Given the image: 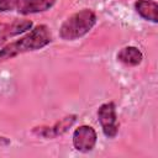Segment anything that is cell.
I'll list each match as a JSON object with an SVG mask.
<instances>
[{
	"mask_svg": "<svg viewBox=\"0 0 158 158\" xmlns=\"http://www.w3.org/2000/svg\"><path fill=\"white\" fill-rule=\"evenodd\" d=\"M75 121H77V115H68L60 118L58 122H56L51 127H36L33 130V133L44 138H56L65 133L74 125Z\"/></svg>",
	"mask_w": 158,
	"mask_h": 158,
	"instance_id": "5b68a950",
	"label": "cell"
},
{
	"mask_svg": "<svg viewBox=\"0 0 158 158\" xmlns=\"http://www.w3.org/2000/svg\"><path fill=\"white\" fill-rule=\"evenodd\" d=\"M10 144V139L6 138V137H0V147H4V146H9Z\"/></svg>",
	"mask_w": 158,
	"mask_h": 158,
	"instance_id": "8fae6325",
	"label": "cell"
},
{
	"mask_svg": "<svg viewBox=\"0 0 158 158\" xmlns=\"http://www.w3.org/2000/svg\"><path fill=\"white\" fill-rule=\"evenodd\" d=\"M33 23L30 20H15L10 25H0V44L9 37L21 35L32 28Z\"/></svg>",
	"mask_w": 158,
	"mask_h": 158,
	"instance_id": "52a82bcc",
	"label": "cell"
},
{
	"mask_svg": "<svg viewBox=\"0 0 158 158\" xmlns=\"http://www.w3.org/2000/svg\"><path fill=\"white\" fill-rule=\"evenodd\" d=\"M98 120L107 138H115L118 132V121L114 102H105L98 109Z\"/></svg>",
	"mask_w": 158,
	"mask_h": 158,
	"instance_id": "3957f363",
	"label": "cell"
},
{
	"mask_svg": "<svg viewBox=\"0 0 158 158\" xmlns=\"http://www.w3.org/2000/svg\"><path fill=\"white\" fill-rule=\"evenodd\" d=\"M57 0H15V10L21 15L44 12L53 7Z\"/></svg>",
	"mask_w": 158,
	"mask_h": 158,
	"instance_id": "8992f818",
	"label": "cell"
},
{
	"mask_svg": "<svg viewBox=\"0 0 158 158\" xmlns=\"http://www.w3.org/2000/svg\"><path fill=\"white\" fill-rule=\"evenodd\" d=\"M15 9V0H0V11H10Z\"/></svg>",
	"mask_w": 158,
	"mask_h": 158,
	"instance_id": "30bf717a",
	"label": "cell"
},
{
	"mask_svg": "<svg viewBox=\"0 0 158 158\" xmlns=\"http://www.w3.org/2000/svg\"><path fill=\"white\" fill-rule=\"evenodd\" d=\"M96 23V15L91 9H83L70 15L60 26L59 36L64 41H75L85 36Z\"/></svg>",
	"mask_w": 158,
	"mask_h": 158,
	"instance_id": "7a4b0ae2",
	"label": "cell"
},
{
	"mask_svg": "<svg viewBox=\"0 0 158 158\" xmlns=\"http://www.w3.org/2000/svg\"><path fill=\"white\" fill-rule=\"evenodd\" d=\"M52 42V33L46 25H37L25 36L6 44L0 51V62L14 58L19 54L41 49Z\"/></svg>",
	"mask_w": 158,
	"mask_h": 158,
	"instance_id": "6da1fadb",
	"label": "cell"
},
{
	"mask_svg": "<svg viewBox=\"0 0 158 158\" xmlns=\"http://www.w3.org/2000/svg\"><path fill=\"white\" fill-rule=\"evenodd\" d=\"M136 12L144 20L158 22V4L156 0H138L135 2Z\"/></svg>",
	"mask_w": 158,
	"mask_h": 158,
	"instance_id": "ba28073f",
	"label": "cell"
},
{
	"mask_svg": "<svg viewBox=\"0 0 158 158\" xmlns=\"http://www.w3.org/2000/svg\"><path fill=\"white\" fill-rule=\"evenodd\" d=\"M98 135L96 131L88 125H81L73 132V146L81 153L91 152L96 144Z\"/></svg>",
	"mask_w": 158,
	"mask_h": 158,
	"instance_id": "277c9868",
	"label": "cell"
},
{
	"mask_svg": "<svg viewBox=\"0 0 158 158\" xmlns=\"http://www.w3.org/2000/svg\"><path fill=\"white\" fill-rule=\"evenodd\" d=\"M142 59H143L142 52L135 46L123 47L117 53V60L128 67H136V65L141 64Z\"/></svg>",
	"mask_w": 158,
	"mask_h": 158,
	"instance_id": "9c48e42d",
	"label": "cell"
}]
</instances>
